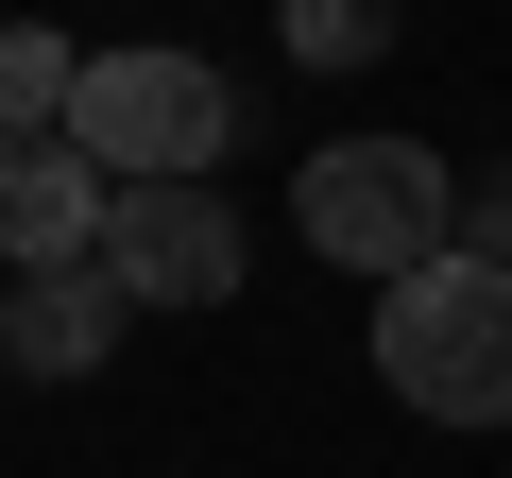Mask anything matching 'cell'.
Masks as SVG:
<instances>
[{
    "label": "cell",
    "instance_id": "obj_2",
    "mask_svg": "<svg viewBox=\"0 0 512 478\" xmlns=\"http://www.w3.org/2000/svg\"><path fill=\"white\" fill-rule=\"evenodd\" d=\"M291 222L325 239L342 274H427V257H461V171L427 154V137H325L308 171H291Z\"/></svg>",
    "mask_w": 512,
    "mask_h": 478
},
{
    "label": "cell",
    "instance_id": "obj_7",
    "mask_svg": "<svg viewBox=\"0 0 512 478\" xmlns=\"http://www.w3.org/2000/svg\"><path fill=\"white\" fill-rule=\"evenodd\" d=\"M69 86H86V52L52 18H0V137H69Z\"/></svg>",
    "mask_w": 512,
    "mask_h": 478
},
{
    "label": "cell",
    "instance_id": "obj_9",
    "mask_svg": "<svg viewBox=\"0 0 512 478\" xmlns=\"http://www.w3.org/2000/svg\"><path fill=\"white\" fill-rule=\"evenodd\" d=\"M461 257H495V274H512V171H495V188H461Z\"/></svg>",
    "mask_w": 512,
    "mask_h": 478
},
{
    "label": "cell",
    "instance_id": "obj_4",
    "mask_svg": "<svg viewBox=\"0 0 512 478\" xmlns=\"http://www.w3.org/2000/svg\"><path fill=\"white\" fill-rule=\"evenodd\" d=\"M103 274H120L137 308H222V291H239V205H222L205 171H171V188H120V222H103Z\"/></svg>",
    "mask_w": 512,
    "mask_h": 478
},
{
    "label": "cell",
    "instance_id": "obj_5",
    "mask_svg": "<svg viewBox=\"0 0 512 478\" xmlns=\"http://www.w3.org/2000/svg\"><path fill=\"white\" fill-rule=\"evenodd\" d=\"M103 222H120V171H103L86 137H0V274L103 257Z\"/></svg>",
    "mask_w": 512,
    "mask_h": 478
},
{
    "label": "cell",
    "instance_id": "obj_8",
    "mask_svg": "<svg viewBox=\"0 0 512 478\" xmlns=\"http://www.w3.org/2000/svg\"><path fill=\"white\" fill-rule=\"evenodd\" d=\"M410 35V0H274V52L291 69H376Z\"/></svg>",
    "mask_w": 512,
    "mask_h": 478
},
{
    "label": "cell",
    "instance_id": "obj_1",
    "mask_svg": "<svg viewBox=\"0 0 512 478\" xmlns=\"http://www.w3.org/2000/svg\"><path fill=\"white\" fill-rule=\"evenodd\" d=\"M376 376L427 427H512V274L495 257H427L376 291Z\"/></svg>",
    "mask_w": 512,
    "mask_h": 478
},
{
    "label": "cell",
    "instance_id": "obj_3",
    "mask_svg": "<svg viewBox=\"0 0 512 478\" xmlns=\"http://www.w3.org/2000/svg\"><path fill=\"white\" fill-rule=\"evenodd\" d=\"M69 137H86L120 188H171V171H222V137H239V86H222L205 52H86V86H69Z\"/></svg>",
    "mask_w": 512,
    "mask_h": 478
},
{
    "label": "cell",
    "instance_id": "obj_6",
    "mask_svg": "<svg viewBox=\"0 0 512 478\" xmlns=\"http://www.w3.org/2000/svg\"><path fill=\"white\" fill-rule=\"evenodd\" d=\"M120 325H137V291H120L103 257H69V274H18V291H0V376L69 393V376H103V359H120Z\"/></svg>",
    "mask_w": 512,
    "mask_h": 478
}]
</instances>
